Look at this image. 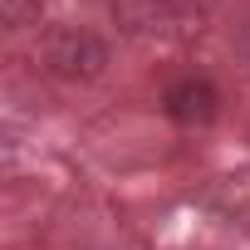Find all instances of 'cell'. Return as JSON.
<instances>
[{"mask_svg":"<svg viewBox=\"0 0 250 250\" xmlns=\"http://www.w3.org/2000/svg\"><path fill=\"white\" fill-rule=\"evenodd\" d=\"M177 5L187 10V15H206V10H216L221 0H177Z\"/></svg>","mask_w":250,"mask_h":250,"instance_id":"5b68a950","label":"cell"},{"mask_svg":"<svg viewBox=\"0 0 250 250\" xmlns=\"http://www.w3.org/2000/svg\"><path fill=\"white\" fill-rule=\"evenodd\" d=\"M44 69L64 83H93L108 69V40L88 25H54L44 35Z\"/></svg>","mask_w":250,"mask_h":250,"instance_id":"6da1fadb","label":"cell"},{"mask_svg":"<svg viewBox=\"0 0 250 250\" xmlns=\"http://www.w3.org/2000/svg\"><path fill=\"white\" fill-rule=\"evenodd\" d=\"M0 10H5V25H10V30L40 25V0H0Z\"/></svg>","mask_w":250,"mask_h":250,"instance_id":"277c9868","label":"cell"},{"mask_svg":"<svg viewBox=\"0 0 250 250\" xmlns=\"http://www.w3.org/2000/svg\"><path fill=\"white\" fill-rule=\"evenodd\" d=\"M167 113H172V123H182V128H211L216 113H221V93H216L211 79H196V74L177 79L167 88Z\"/></svg>","mask_w":250,"mask_h":250,"instance_id":"3957f363","label":"cell"},{"mask_svg":"<svg viewBox=\"0 0 250 250\" xmlns=\"http://www.w3.org/2000/svg\"><path fill=\"white\" fill-rule=\"evenodd\" d=\"M182 5L177 0H113V20L128 30L133 40H162L182 25Z\"/></svg>","mask_w":250,"mask_h":250,"instance_id":"7a4b0ae2","label":"cell"}]
</instances>
